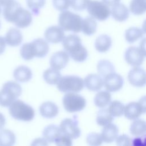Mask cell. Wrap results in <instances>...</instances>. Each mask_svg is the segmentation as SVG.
Here are the masks:
<instances>
[{"label": "cell", "mask_w": 146, "mask_h": 146, "mask_svg": "<svg viewBox=\"0 0 146 146\" xmlns=\"http://www.w3.org/2000/svg\"><path fill=\"white\" fill-rule=\"evenodd\" d=\"M4 38L7 45L16 47L21 44L23 40V35L18 29L13 27L7 31Z\"/></svg>", "instance_id": "cell-18"}, {"label": "cell", "mask_w": 146, "mask_h": 146, "mask_svg": "<svg viewBox=\"0 0 146 146\" xmlns=\"http://www.w3.org/2000/svg\"><path fill=\"white\" fill-rule=\"evenodd\" d=\"M46 3V0H26V4L29 9L35 15H38L40 10Z\"/></svg>", "instance_id": "cell-36"}, {"label": "cell", "mask_w": 146, "mask_h": 146, "mask_svg": "<svg viewBox=\"0 0 146 146\" xmlns=\"http://www.w3.org/2000/svg\"><path fill=\"white\" fill-rule=\"evenodd\" d=\"M128 80L135 87H141L145 84V71L139 66L134 67L128 72Z\"/></svg>", "instance_id": "cell-13"}, {"label": "cell", "mask_w": 146, "mask_h": 146, "mask_svg": "<svg viewBox=\"0 0 146 146\" xmlns=\"http://www.w3.org/2000/svg\"><path fill=\"white\" fill-rule=\"evenodd\" d=\"M6 46V43L5 42V38L2 36H0V55L2 54L5 49Z\"/></svg>", "instance_id": "cell-43"}, {"label": "cell", "mask_w": 146, "mask_h": 146, "mask_svg": "<svg viewBox=\"0 0 146 146\" xmlns=\"http://www.w3.org/2000/svg\"><path fill=\"white\" fill-rule=\"evenodd\" d=\"M145 112V97L143 96L138 102H131L124 107V114L129 120L138 119Z\"/></svg>", "instance_id": "cell-9"}, {"label": "cell", "mask_w": 146, "mask_h": 146, "mask_svg": "<svg viewBox=\"0 0 146 146\" xmlns=\"http://www.w3.org/2000/svg\"><path fill=\"white\" fill-rule=\"evenodd\" d=\"M32 43L35 50V57L43 58L49 51V46L47 41L42 38L34 39Z\"/></svg>", "instance_id": "cell-24"}, {"label": "cell", "mask_w": 146, "mask_h": 146, "mask_svg": "<svg viewBox=\"0 0 146 146\" xmlns=\"http://www.w3.org/2000/svg\"><path fill=\"white\" fill-rule=\"evenodd\" d=\"M57 88L62 92H79L84 88V82L79 76L66 75L60 78Z\"/></svg>", "instance_id": "cell-6"}, {"label": "cell", "mask_w": 146, "mask_h": 146, "mask_svg": "<svg viewBox=\"0 0 146 146\" xmlns=\"http://www.w3.org/2000/svg\"><path fill=\"white\" fill-rule=\"evenodd\" d=\"M33 74L31 69L25 66L17 67L13 72V76L16 81L21 83L29 82L32 78Z\"/></svg>", "instance_id": "cell-21"}, {"label": "cell", "mask_w": 146, "mask_h": 146, "mask_svg": "<svg viewBox=\"0 0 146 146\" xmlns=\"http://www.w3.org/2000/svg\"><path fill=\"white\" fill-rule=\"evenodd\" d=\"M145 0H132L129 4V10L134 15H140L145 12Z\"/></svg>", "instance_id": "cell-33"}, {"label": "cell", "mask_w": 146, "mask_h": 146, "mask_svg": "<svg viewBox=\"0 0 146 146\" xmlns=\"http://www.w3.org/2000/svg\"><path fill=\"white\" fill-rule=\"evenodd\" d=\"M90 1V0H71L70 5L74 10L80 11L86 9Z\"/></svg>", "instance_id": "cell-39"}, {"label": "cell", "mask_w": 146, "mask_h": 146, "mask_svg": "<svg viewBox=\"0 0 146 146\" xmlns=\"http://www.w3.org/2000/svg\"><path fill=\"white\" fill-rule=\"evenodd\" d=\"M86 88L91 91H98L103 86V79L99 75L95 74L88 75L84 80Z\"/></svg>", "instance_id": "cell-16"}, {"label": "cell", "mask_w": 146, "mask_h": 146, "mask_svg": "<svg viewBox=\"0 0 146 146\" xmlns=\"http://www.w3.org/2000/svg\"><path fill=\"white\" fill-rule=\"evenodd\" d=\"M113 117L109 112L108 109L100 110L97 113L96 123L99 125L105 126L112 122Z\"/></svg>", "instance_id": "cell-32"}, {"label": "cell", "mask_w": 146, "mask_h": 146, "mask_svg": "<svg viewBox=\"0 0 146 146\" xmlns=\"http://www.w3.org/2000/svg\"><path fill=\"white\" fill-rule=\"evenodd\" d=\"M6 124V118L5 116L0 112V130L3 129Z\"/></svg>", "instance_id": "cell-45"}, {"label": "cell", "mask_w": 146, "mask_h": 146, "mask_svg": "<svg viewBox=\"0 0 146 146\" xmlns=\"http://www.w3.org/2000/svg\"><path fill=\"white\" fill-rule=\"evenodd\" d=\"M62 45L68 55L75 61L84 62L88 56L87 49L82 45L80 37L75 34H70L64 36Z\"/></svg>", "instance_id": "cell-2"}, {"label": "cell", "mask_w": 146, "mask_h": 146, "mask_svg": "<svg viewBox=\"0 0 146 146\" xmlns=\"http://www.w3.org/2000/svg\"><path fill=\"white\" fill-rule=\"evenodd\" d=\"M116 140V143L117 145L128 146L132 145V139L126 135H122L119 136H117Z\"/></svg>", "instance_id": "cell-41"}, {"label": "cell", "mask_w": 146, "mask_h": 146, "mask_svg": "<svg viewBox=\"0 0 146 146\" xmlns=\"http://www.w3.org/2000/svg\"><path fill=\"white\" fill-rule=\"evenodd\" d=\"M111 100V95L109 91H100L95 96L94 103L99 108H104L108 106Z\"/></svg>", "instance_id": "cell-27"}, {"label": "cell", "mask_w": 146, "mask_h": 146, "mask_svg": "<svg viewBox=\"0 0 146 146\" xmlns=\"http://www.w3.org/2000/svg\"><path fill=\"white\" fill-rule=\"evenodd\" d=\"M15 141L16 136L13 131L6 129L0 130V146H11Z\"/></svg>", "instance_id": "cell-26"}, {"label": "cell", "mask_w": 146, "mask_h": 146, "mask_svg": "<svg viewBox=\"0 0 146 146\" xmlns=\"http://www.w3.org/2000/svg\"><path fill=\"white\" fill-rule=\"evenodd\" d=\"M124 84L122 76L114 72L111 73L104 78L103 85L109 92H116L120 90Z\"/></svg>", "instance_id": "cell-12"}, {"label": "cell", "mask_w": 146, "mask_h": 146, "mask_svg": "<svg viewBox=\"0 0 146 146\" xmlns=\"http://www.w3.org/2000/svg\"><path fill=\"white\" fill-rule=\"evenodd\" d=\"M59 128L62 133L72 139H77L80 135L81 131L78 127V121L76 119L66 118L63 119L60 123Z\"/></svg>", "instance_id": "cell-10"}, {"label": "cell", "mask_w": 146, "mask_h": 146, "mask_svg": "<svg viewBox=\"0 0 146 146\" xmlns=\"http://www.w3.org/2000/svg\"><path fill=\"white\" fill-rule=\"evenodd\" d=\"M33 145H47L48 143L44 139L42 138H37L35 139L33 143H31Z\"/></svg>", "instance_id": "cell-42"}, {"label": "cell", "mask_w": 146, "mask_h": 146, "mask_svg": "<svg viewBox=\"0 0 146 146\" xmlns=\"http://www.w3.org/2000/svg\"><path fill=\"white\" fill-rule=\"evenodd\" d=\"M146 131L145 121L140 119H136L133 121L130 126V132L135 136L145 135Z\"/></svg>", "instance_id": "cell-30"}, {"label": "cell", "mask_w": 146, "mask_h": 146, "mask_svg": "<svg viewBox=\"0 0 146 146\" xmlns=\"http://www.w3.org/2000/svg\"><path fill=\"white\" fill-rule=\"evenodd\" d=\"M97 22L92 17H87L82 19V30L87 35H91L96 31Z\"/></svg>", "instance_id": "cell-25"}, {"label": "cell", "mask_w": 146, "mask_h": 146, "mask_svg": "<svg viewBox=\"0 0 146 146\" xmlns=\"http://www.w3.org/2000/svg\"><path fill=\"white\" fill-rule=\"evenodd\" d=\"M120 0H102V2L108 6H112L114 5L119 3Z\"/></svg>", "instance_id": "cell-44"}, {"label": "cell", "mask_w": 146, "mask_h": 146, "mask_svg": "<svg viewBox=\"0 0 146 146\" xmlns=\"http://www.w3.org/2000/svg\"><path fill=\"white\" fill-rule=\"evenodd\" d=\"M69 62V55L66 51H59L53 54L50 59L51 68L57 70L64 68Z\"/></svg>", "instance_id": "cell-14"}, {"label": "cell", "mask_w": 146, "mask_h": 146, "mask_svg": "<svg viewBox=\"0 0 146 146\" xmlns=\"http://www.w3.org/2000/svg\"><path fill=\"white\" fill-rule=\"evenodd\" d=\"M97 70L99 75L102 78H104L107 75L115 72V67L110 61L103 59L98 62Z\"/></svg>", "instance_id": "cell-28"}, {"label": "cell", "mask_w": 146, "mask_h": 146, "mask_svg": "<svg viewBox=\"0 0 146 146\" xmlns=\"http://www.w3.org/2000/svg\"><path fill=\"white\" fill-rule=\"evenodd\" d=\"M111 14L116 21L124 22L129 17V10L124 4L119 2L112 6Z\"/></svg>", "instance_id": "cell-17"}, {"label": "cell", "mask_w": 146, "mask_h": 146, "mask_svg": "<svg viewBox=\"0 0 146 146\" xmlns=\"http://www.w3.org/2000/svg\"><path fill=\"white\" fill-rule=\"evenodd\" d=\"M144 35V31L141 29L136 27H131L126 30L125 32V38L128 43H132L142 38Z\"/></svg>", "instance_id": "cell-29"}, {"label": "cell", "mask_w": 146, "mask_h": 146, "mask_svg": "<svg viewBox=\"0 0 146 146\" xmlns=\"http://www.w3.org/2000/svg\"><path fill=\"white\" fill-rule=\"evenodd\" d=\"M87 143L91 146L100 145L103 143L100 134L96 132L90 133L86 137Z\"/></svg>", "instance_id": "cell-37"}, {"label": "cell", "mask_w": 146, "mask_h": 146, "mask_svg": "<svg viewBox=\"0 0 146 146\" xmlns=\"http://www.w3.org/2000/svg\"><path fill=\"white\" fill-rule=\"evenodd\" d=\"M62 134L60 128L56 125L50 124L44 128L42 135L43 139L50 143H54L55 139Z\"/></svg>", "instance_id": "cell-22"}, {"label": "cell", "mask_w": 146, "mask_h": 146, "mask_svg": "<svg viewBox=\"0 0 146 146\" xmlns=\"http://www.w3.org/2000/svg\"><path fill=\"white\" fill-rule=\"evenodd\" d=\"M43 77L47 83L54 85L57 84L62 76L58 70L50 68L44 71Z\"/></svg>", "instance_id": "cell-31"}, {"label": "cell", "mask_w": 146, "mask_h": 146, "mask_svg": "<svg viewBox=\"0 0 146 146\" xmlns=\"http://www.w3.org/2000/svg\"><path fill=\"white\" fill-rule=\"evenodd\" d=\"M2 13L6 21L14 23L18 28L27 27L32 23V14L15 1L3 7Z\"/></svg>", "instance_id": "cell-1"}, {"label": "cell", "mask_w": 146, "mask_h": 146, "mask_svg": "<svg viewBox=\"0 0 146 146\" xmlns=\"http://www.w3.org/2000/svg\"><path fill=\"white\" fill-rule=\"evenodd\" d=\"M52 4L55 9L63 11L70 7L71 0H52Z\"/></svg>", "instance_id": "cell-38"}, {"label": "cell", "mask_w": 146, "mask_h": 146, "mask_svg": "<svg viewBox=\"0 0 146 146\" xmlns=\"http://www.w3.org/2000/svg\"><path fill=\"white\" fill-rule=\"evenodd\" d=\"M21 86L16 82L9 81L3 84L0 90V105L4 107L10 105L22 94Z\"/></svg>", "instance_id": "cell-3"}, {"label": "cell", "mask_w": 146, "mask_h": 146, "mask_svg": "<svg viewBox=\"0 0 146 146\" xmlns=\"http://www.w3.org/2000/svg\"><path fill=\"white\" fill-rule=\"evenodd\" d=\"M64 36V30L58 26H50L44 32L46 40L52 43H58L62 42Z\"/></svg>", "instance_id": "cell-15"}, {"label": "cell", "mask_w": 146, "mask_h": 146, "mask_svg": "<svg viewBox=\"0 0 146 146\" xmlns=\"http://www.w3.org/2000/svg\"><path fill=\"white\" fill-rule=\"evenodd\" d=\"M112 39L111 37L106 34L99 36L95 40V47L100 52H107L111 47Z\"/></svg>", "instance_id": "cell-23"}, {"label": "cell", "mask_w": 146, "mask_h": 146, "mask_svg": "<svg viewBox=\"0 0 146 146\" xmlns=\"http://www.w3.org/2000/svg\"><path fill=\"white\" fill-rule=\"evenodd\" d=\"M14 0H0V6L2 7H5V6L7 5Z\"/></svg>", "instance_id": "cell-46"}, {"label": "cell", "mask_w": 146, "mask_h": 146, "mask_svg": "<svg viewBox=\"0 0 146 146\" xmlns=\"http://www.w3.org/2000/svg\"><path fill=\"white\" fill-rule=\"evenodd\" d=\"M145 52L139 47L135 46L129 47L125 52L124 58L127 63L133 67L140 66L144 62Z\"/></svg>", "instance_id": "cell-11"}, {"label": "cell", "mask_w": 146, "mask_h": 146, "mask_svg": "<svg viewBox=\"0 0 146 146\" xmlns=\"http://www.w3.org/2000/svg\"><path fill=\"white\" fill-rule=\"evenodd\" d=\"M20 54L22 58L26 60H31L35 56V50L32 42L25 43L22 46Z\"/></svg>", "instance_id": "cell-34"}, {"label": "cell", "mask_w": 146, "mask_h": 146, "mask_svg": "<svg viewBox=\"0 0 146 146\" xmlns=\"http://www.w3.org/2000/svg\"><path fill=\"white\" fill-rule=\"evenodd\" d=\"M40 115L48 119H51L56 116L59 113V108L54 103L52 102H46L41 104L39 107Z\"/></svg>", "instance_id": "cell-20"}, {"label": "cell", "mask_w": 146, "mask_h": 146, "mask_svg": "<svg viewBox=\"0 0 146 146\" xmlns=\"http://www.w3.org/2000/svg\"><path fill=\"white\" fill-rule=\"evenodd\" d=\"M86 8L91 17L100 21L106 20L111 14L109 6L99 1H90Z\"/></svg>", "instance_id": "cell-8"}, {"label": "cell", "mask_w": 146, "mask_h": 146, "mask_svg": "<svg viewBox=\"0 0 146 146\" xmlns=\"http://www.w3.org/2000/svg\"><path fill=\"white\" fill-rule=\"evenodd\" d=\"M9 107L10 115L16 120L30 121L34 117L33 108L21 100L16 99Z\"/></svg>", "instance_id": "cell-4"}, {"label": "cell", "mask_w": 146, "mask_h": 146, "mask_svg": "<svg viewBox=\"0 0 146 146\" xmlns=\"http://www.w3.org/2000/svg\"><path fill=\"white\" fill-rule=\"evenodd\" d=\"M82 17L70 11H62L58 18V24L64 31L79 33L82 30Z\"/></svg>", "instance_id": "cell-5"}, {"label": "cell", "mask_w": 146, "mask_h": 146, "mask_svg": "<svg viewBox=\"0 0 146 146\" xmlns=\"http://www.w3.org/2000/svg\"><path fill=\"white\" fill-rule=\"evenodd\" d=\"M1 12H2V9H1V6H0V14H1ZM0 27H1V22H0Z\"/></svg>", "instance_id": "cell-47"}, {"label": "cell", "mask_w": 146, "mask_h": 146, "mask_svg": "<svg viewBox=\"0 0 146 146\" xmlns=\"http://www.w3.org/2000/svg\"><path fill=\"white\" fill-rule=\"evenodd\" d=\"M54 142L56 145L59 146H70L72 144L71 139L64 134L58 136Z\"/></svg>", "instance_id": "cell-40"}, {"label": "cell", "mask_w": 146, "mask_h": 146, "mask_svg": "<svg viewBox=\"0 0 146 146\" xmlns=\"http://www.w3.org/2000/svg\"><path fill=\"white\" fill-rule=\"evenodd\" d=\"M119 129L117 127L112 123H110L103 128L101 137L103 141L106 143H111L114 141L118 136Z\"/></svg>", "instance_id": "cell-19"}, {"label": "cell", "mask_w": 146, "mask_h": 146, "mask_svg": "<svg viewBox=\"0 0 146 146\" xmlns=\"http://www.w3.org/2000/svg\"><path fill=\"white\" fill-rule=\"evenodd\" d=\"M108 110L113 117H120L124 114V106L118 100H114L109 104Z\"/></svg>", "instance_id": "cell-35"}, {"label": "cell", "mask_w": 146, "mask_h": 146, "mask_svg": "<svg viewBox=\"0 0 146 146\" xmlns=\"http://www.w3.org/2000/svg\"><path fill=\"white\" fill-rule=\"evenodd\" d=\"M63 105L66 111L75 112L83 110L86 105V99L80 95L68 92L63 98Z\"/></svg>", "instance_id": "cell-7"}]
</instances>
